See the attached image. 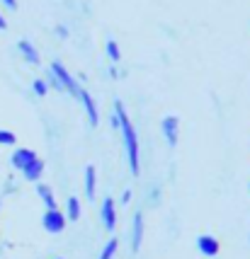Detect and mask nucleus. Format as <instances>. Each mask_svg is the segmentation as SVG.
<instances>
[{
	"label": "nucleus",
	"instance_id": "obj_1",
	"mask_svg": "<svg viewBox=\"0 0 250 259\" xmlns=\"http://www.w3.org/2000/svg\"><path fill=\"white\" fill-rule=\"evenodd\" d=\"M114 119H117V126L122 131V138H124V148H126V158H129V167H131V175L136 177L141 172V153H138V136L134 124L129 121V114H126L124 104L122 102H114Z\"/></svg>",
	"mask_w": 250,
	"mask_h": 259
},
{
	"label": "nucleus",
	"instance_id": "obj_2",
	"mask_svg": "<svg viewBox=\"0 0 250 259\" xmlns=\"http://www.w3.org/2000/svg\"><path fill=\"white\" fill-rule=\"evenodd\" d=\"M51 73H54V78L58 80V85L63 88V92H70L73 97H78L83 88L76 82V78H73L68 70H66V66H63L61 61H54V63H51Z\"/></svg>",
	"mask_w": 250,
	"mask_h": 259
},
{
	"label": "nucleus",
	"instance_id": "obj_3",
	"mask_svg": "<svg viewBox=\"0 0 250 259\" xmlns=\"http://www.w3.org/2000/svg\"><path fill=\"white\" fill-rule=\"evenodd\" d=\"M66 223H68V218H66V213H61L58 208H49L44 213V218H42V226H44L46 233H63L66 230Z\"/></svg>",
	"mask_w": 250,
	"mask_h": 259
},
{
	"label": "nucleus",
	"instance_id": "obj_4",
	"mask_svg": "<svg viewBox=\"0 0 250 259\" xmlns=\"http://www.w3.org/2000/svg\"><path fill=\"white\" fill-rule=\"evenodd\" d=\"M160 128H163V136H165L168 146L170 148L177 146V141H180V119L177 116H165L160 121Z\"/></svg>",
	"mask_w": 250,
	"mask_h": 259
},
{
	"label": "nucleus",
	"instance_id": "obj_5",
	"mask_svg": "<svg viewBox=\"0 0 250 259\" xmlns=\"http://www.w3.org/2000/svg\"><path fill=\"white\" fill-rule=\"evenodd\" d=\"M197 249L204 254V257H216L221 252V242L214 235H199L197 237Z\"/></svg>",
	"mask_w": 250,
	"mask_h": 259
},
{
	"label": "nucleus",
	"instance_id": "obj_6",
	"mask_svg": "<svg viewBox=\"0 0 250 259\" xmlns=\"http://www.w3.org/2000/svg\"><path fill=\"white\" fill-rule=\"evenodd\" d=\"M32 160H37V153L32 150V148H17L15 153H12V158H10V162H12V167L15 169H20L22 172Z\"/></svg>",
	"mask_w": 250,
	"mask_h": 259
},
{
	"label": "nucleus",
	"instance_id": "obj_7",
	"mask_svg": "<svg viewBox=\"0 0 250 259\" xmlns=\"http://www.w3.org/2000/svg\"><path fill=\"white\" fill-rule=\"evenodd\" d=\"M144 213L138 211L136 215H134V226H131V249L134 252H138L141 249V245H144Z\"/></svg>",
	"mask_w": 250,
	"mask_h": 259
},
{
	"label": "nucleus",
	"instance_id": "obj_8",
	"mask_svg": "<svg viewBox=\"0 0 250 259\" xmlns=\"http://www.w3.org/2000/svg\"><path fill=\"white\" fill-rule=\"evenodd\" d=\"M78 100L83 102V107H85V112H88L90 126H97V124H100V114H97V107H95V100L90 97V90H80Z\"/></svg>",
	"mask_w": 250,
	"mask_h": 259
},
{
	"label": "nucleus",
	"instance_id": "obj_9",
	"mask_svg": "<svg viewBox=\"0 0 250 259\" xmlns=\"http://www.w3.org/2000/svg\"><path fill=\"white\" fill-rule=\"evenodd\" d=\"M102 226L107 230H114L117 228V203L107 196L102 201Z\"/></svg>",
	"mask_w": 250,
	"mask_h": 259
},
{
	"label": "nucleus",
	"instance_id": "obj_10",
	"mask_svg": "<svg viewBox=\"0 0 250 259\" xmlns=\"http://www.w3.org/2000/svg\"><path fill=\"white\" fill-rule=\"evenodd\" d=\"M22 175H24V180L27 182H39L42 180V175H44V160H32L27 167L22 169Z\"/></svg>",
	"mask_w": 250,
	"mask_h": 259
},
{
	"label": "nucleus",
	"instance_id": "obj_11",
	"mask_svg": "<svg viewBox=\"0 0 250 259\" xmlns=\"http://www.w3.org/2000/svg\"><path fill=\"white\" fill-rule=\"evenodd\" d=\"M17 49H20V54L24 56V61H27V63H32V66H37V63H39V54H37V49L32 46V41L20 39V41H17Z\"/></svg>",
	"mask_w": 250,
	"mask_h": 259
},
{
	"label": "nucleus",
	"instance_id": "obj_12",
	"mask_svg": "<svg viewBox=\"0 0 250 259\" xmlns=\"http://www.w3.org/2000/svg\"><path fill=\"white\" fill-rule=\"evenodd\" d=\"M95 192H97V172L92 165L85 167V194L88 199H95Z\"/></svg>",
	"mask_w": 250,
	"mask_h": 259
},
{
	"label": "nucleus",
	"instance_id": "obj_13",
	"mask_svg": "<svg viewBox=\"0 0 250 259\" xmlns=\"http://www.w3.org/2000/svg\"><path fill=\"white\" fill-rule=\"evenodd\" d=\"M37 194H39V199L46 203V211H49V208H58L56 196H54V192H51L49 184H37Z\"/></svg>",
	"mask_w": 250,
	"mask_h": 259
},
{
	"label": "nucleus",
	"instance_id": "obj_14",
	"mask_svg": "<svg viewBox=\"0 0 250 259\" xmlns=\"http://www.w3.org/2000/svg\"><path fill=\"white\" fill-rule=\"evenodd\" d=\"M68 211H66V218H70V221H78L80 218V201L76 199V196H68Z\"/></svg>",
	"mask_w": 250,
	"mask_h": 259
},
{
	"label": "nucleus",
	"instance_id": "obj_15",
	"mask_svg": "<svg viewBox=\"0 0 250 259\" xmlns=\"http://www.w3.org/2000/svg\"><path fill=\"white\" fill-rule=\"evenodd\" d=\"M117 247H119V240H117V237H110V242H107L102 247V252H100V259H112Z\"/></svg>",
	"mask_w": 250,
	"mask_h": 259
},
{
	"label": "nucleus",
	"instance_id": "obj_16",
	"mask_svg": "<svg viewBox=\"0 0 250 259\" xmlns=\"http://www.w3.org/2000/svg\"><path fill=\"white\" fill-rule=\"evenodd\" d=\"M107 56L112 58V61H119V58H122V51H119V44H117L114 39H110V41H107Z\"/></svg>",
	"mask_w": 250,
	"mask_h": 259
},
{
	"label": "nucleus",
	"instance_id": "obj_17",
	"mask_svg": "<svg viewBox=\"0 0 250 259\" xmlns=\"http://www.w3.org/2000/svg\"><path fill=\"white\" fill-rule=\"evenodd\" d=\"M15 143H17V136L12 131H3L0 128V146H15Z\"/></svg>",
	"mask_w": 250,
	"mask_h": 259
},
{
	"label": "nucleus",
	"instance_id": "obj_18",
	"mask_svg": "<svg viewBox=\"0 0 250 259\" xmlns=\"http://www.w3.org/2000/svg\"><path fill=\"white\" fill-rule=\"evenodd\" d=\"M32 90H34V95L44 97L46 92H49V85H46V80H34V82H32Z\"/></svg>",
	"mask_w": 250,
	"mask_h": 259
},
{
	"label": "nucleus",
	"instance_id": "obj_19",
	"mask_svg": "<svg viewBox=\"0 0 250 259\" xmlns=\"http://www.w3.org/2000/svg\"><path fill=\"white\" fill-rule=\"evenodd\" d=\"M3 3H5V8H10V10L17 8V0H3Z\"/></svg>",
	"mask_w": 250,
	"mask_h": 259
},
{
	"label": "nucleus",
	"instance_id": "obj_20",
	"mask_svg": "<svg viewBox=\"0 0 250 259\" xmlns=\"http://www.w3.org/2000/svg\"><path fill=\"white\" fill-rule=\"evenodd\" d=\"M131 201V192H129V189H126L124 194H122V203H129Z\"/></svg>",
	"mask_w": 250,
	"mask_h": 259
},
{
	"label": "nucleus",
	"instance_id": "obj_21",
	"mask_svg": "<svg viewBox=\"0 0 250 259\" xmlns=\"http://www.w3.org/2000/svg\"><path fill=\"white\" fill-rule=\"evenodd\" d=\"M5 29H8V20L0 15V32H5Z\"/></svg>",
	"mask_w": 250,
	"mask_h": 259
},
{
	"label": "nucleus",
	"instance_id": "obj_22",
	"mask_svg": "<svg viewBox=\"0 0 250 259\" xmlns=\"http://www.w3.org/2000/svg\"><path fill=\"white\" fill-rule=\"evenodd\" d=\"M56 259H63V257H56Z\"/></svg>",
	"mask_w": 250,
	"mask_h": 259
}]
</instances>
